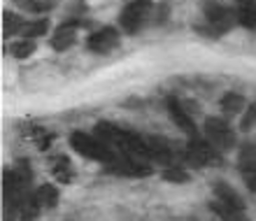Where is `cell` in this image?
<instances>
[{"label":"cell","mask_w":256,"mask_h":221,"mask_svg":"<svg viewBox=\"0 0 256 221\" xmlns=\"http://www.w3.org/2000/svg\"><path fill=\"white\" fill-rule=\"evenodd\" d=\"M70 147L80 156L88 158V161H98V163H105V166H110L112 161L119 158L114 147H110L108 142L100 140L98 135H88V133H82V130H74L70 135Z\"/></svg>","instance_id":"cell-1"},{"label":"cell","mask_w":256,"mask_h":221,"mask_svg":"<svg viewBox=\"0 0 256 221\" xmlns=\"http://www.w3.org/2000/svg\"><path fill=\"white\" fill-rule=\"evenodd\" d=\"M154 10V0H128V5L119 14V26L124 33L133 35L138 33L144 21L149 19V12Z\"/></svg>","instance_id":"cell-2"},{"label":"cell","mask_w":256,"mask_h":221,"mask_svg":"<svg viewBox=\"0 0 256 221\" xmlns=\"http://www.w3.org/2000/svg\"><path fill=\"white\" fill-rule=\"evenodd\" d=\"M205 135L208 140L214 144L219 152H226V149H233L238 144V135L236 130L230 128V124L226 119H219V116H210L205 121Z\"/></svg>","instance_id":"cell-3"},{"label":"cell","mask_w":256,"mask_h":221,"mask_svg":"<svg viewBox=\"0 0 256 221\" xmlns=\"http://www.w3.org/2000/svg\"><path fill=\"white\" fill-rule=\"evenodd\" d=\"M219 158V149L210 140H200V138H191V142L184 149V161L194 168H205L216 163Z\"/></svg>","instance_id":"cell-4"},{"label":"cell","mask_w":256,"mask_h":221,"mask_svg":"<svg viewBox=\"0 0 256 221\" xmlns=\"http://www.w3.org/2000/svg\"><path fill=\"white\" fill-rule=\"evenodd\" d=\"M205 21L208 26L212 28L214 35H222L226 30H230L233 26H238V16L236 10H230L226 5H219V2H205Z\"/></svg>","instance_id":"cell-5"},{"label":"cell","mask_w":256,"mask_h":221,"mask_svg":"<svg viewBox=\"0 0 256 221\" xmlns=\"http://www.w3.org/2000/svg\"><path fill=\"white\" fill-rule=\"evenodd\" d=\"M119 38H122V35H119L116 28L102 26L86 38V47L91 49L94 54H108V52H112V49L119 47Z\"/></svg>","instance_id":"cell-6"},{"label":"cell","mask_w":256,"mask_h":221,"mask_svg":"<svg viewBox=\"0 0 256 221\" xmlns=\"http://www.w3.org/2000/svg\"><path fill=\"white\" fill-rule=\"evenodd\" d=\"M84 26L82 19H68L63 21L61 26L56 28L54 38H52V49L54 52H68L77 42V28Z\"/></svg>","instance_id":"cell-7"},{"label":"cell","mask_w":256,"mask_h":221,"mask_svg":"<svg viewBox=\"0 0 256 221\" xmlns=\"http://www.w3.org/2000/svg\"><path fill=\"white\" fill-rule=\"evenodd\" d=\"M110 172L114 174H124V177H149V174L154 172V168H149L147 163L138 161L133 156H122V158H116L108 166Z\"/></svg>","instance_id":"cell-8"},{"label":"cell","mask_w":256,"mask_h":221,"mask_svg":"<svg viewBox=\"0 0 256 221\" xmlns=\"http://www.w3.org/2000/svg\"><path fill=\"white\" fill-rule=\"evenodd\" d=\"M166 108H168V116L175 121L177 126L182 128L184 133L189 135V138H198V128H196L194 119H191V114L186 112V108H184L182 102L177 100V98H168Z\"/></svg>","instance_id":"cell-9"},{"label":"cell","mask_w":256,"mask_h":221,"mask_svg":"<svg viewBox=\"0 0 256 221\" xmlns=\"http://www.w3.org/2000/svg\"><path fill=\"white\" fill-rule=\"evenodd\" d=\"M236 16L238 24L247 30H254L256 28V0H236Z\"/></svg>","instance_id":"cell-10"},{"label":"cell","mask_w":256,"mask_h":221,"mask_svg":"<svg viewBox=\"0 0 256 221\" xmlns=\"http://www.w3.org/2000/svg\"><path fill=\"white\" fill-rule=\"evenodd\" d=\"M214 196L216 200L228 205V208H236V210H244V200L238 196V191L233 186H228L226 182H216L214 184Z\"/></svg>","instance_id":"cell-11"},{"label":"cell","mask_w":256,"mask_h":221,"mask_svg":"<svg viewBox=\"0 0 256 221\" xmlns=\"http://www.w3.org/2000/svg\"><path fill=\"white\" fill-rule=\"evenodd\" d=\"M210 210H212V212H214L222 221H250L247 219V214H244V210L228 208V205H224V202H219V200L210 202Z\"/></svg>","instance_id":"cell-12"},{"label":"cell","mask_w":256,"mask_h":221,"mask_svg":"<svg viewBox=\"0 0 256 221\" xmlns=\"http://www.w3.org/2000/svg\"><path fill=\"white\" fill-rule=\"evenodd\" d=\"M49 30V19L42 16V19H33V21H26V26L21 30V40H35V38H42V35Z\"/></svg>","instance_id":"cell-13"},{"label":"cell","mask_w":256,"mask_h":221,"mask_svg":"<svg viewBox=\"0 0 256 221\" xmlns=\"http://www.w3.org/2000/svg\"><path fill=\"white\" fill-rule=\"evenodd\" d=\"M35 196H38V202L42 205V210H54L56 205H58V188H56L54 184H42V186H38Z\"/></svg>","instance_id":"cell-14"},{"label":"cell","mask_w":256,"mask_h":221,"mask_svg":"<svg viewBox=\"0 0 256 221\" xmlns=\"http://www.w3.org/2000/svg\"><path fill=\"white\" fill-rule=\"evenodd\" d=\"M24 26H26V21L21 19L16 12H2V35L5 38H14L16 33H21L24 30Z\"/></svg>","instance_id":"cell-15"},{"label":"cell","mask_w":256,"mask_h":221,"mask_svg":"<svg viewBox=\"0 0 256 221\" xmlns=\"http://www.w3.org/2000/svg\"><path fill=\"white\" fill-rule=\"evenodd\" d=\"M244 108H247V100H244V96L236 94V91H228V94L222 98V110L228 114V116L244 112Z\"/></svg>","instance_id":"cell-16"},{"label":"cell","mask_w":256,"mask_h":221,"mask_svg":"<svg viewBox=\"0 0 256 221\" xmlns=\"http://www.w3.org/2000/svg\"><path fill=\"white\" fill-rule=\"evenodd\" d=\"M40 212H42V205L38 202V196L33 191V194L26 196V200H24V205L19 210V216H21V221H35Z\"/></svg>","instance_id":"cell-17"},{"label":"cell","mask_w":256,"mask_h":221,"mask_svg":"<svg viewBox=\"0 0 256 221\" xmlns=\"http://www.w3.org/2000/svg\"><path fill=\"white\" fill-rule=\"evenodd\" d=\"M16 7H21L24 12L30 14H47L49 10H54V0H14Z\"/></svg>","instance_id":"cell-18"},{"label":"cell","mask_w":256,"mask_h":221,"mask_svg":"<svg viewBox=\"0 0 256 221\" xmlns=\"http://www.w3.org/2000/svg\"><path fill=\"white\" fill-rule=\"evenodd\" d=\"M33 52H35V40H19L10 47V54L14 58H28Z\"/></svg>","instance_id":"cell-19"},{"label":"cell","mask_w":256,"mask_h":221,"mask_svg":"<svg viewBox=\"0 0 256 221\" xmlns=\"http://www.w3.org/2000/svg\"><path fill=\"white\" fill-rule=\"evenodd\" d=\"M163 180L172 182V184H186V182L191 180V174L186 172V170H182V168L170 166V168H166V170H163Z\"/></svg>","instance_id":"cell-20"},{"label":"cell","mask_w":256,"mask_h":221,"mask_svg":"<svg viewBox=\"0 0 256 221\" xmlns=\"http://www.w3.org/2000/svg\"><path fill=\"white\" fill-rule=\"evenodd\" d=\"M254 124H256V102H250V105L244 108L242 119H240V130H244V133H247Z\"/></svg>","instance_id":"cell-21"},{"label":"cell","mask_w":256,"mask_h":221,"mask_svg":"<svg viewBox=\"0 0 256 221\" xmlns=\"http://www.w3.org/2000/svg\"><path fill=\"white\" fill-rule=\"evenodd\" d=\"M250 188H252V191H256V172H254V180L250 182Z\"/></svg>","instance_id":"cell-22"}]
</instances>
